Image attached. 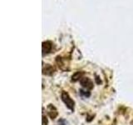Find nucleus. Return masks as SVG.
Wrapping results in <instances>:
<instances>
[{"label": "nucleus", "mask_w": 133, "mask_h": 125, "mask_svg": "<svg viewBox=\"0 0 133 125\" xmlns=\"http://www.w3.org/2000/svg\"><path fill=\"white\" fill-rule=\"evenodd\" d=\"M62 100L63 101V103L66 104V106L68 107L70 110L73 111L74 110V106H75V103L73 100L71 98L69 94L66 93V92H62V95H61Z\"/></svg>", "instance_id": "f257e3e1"}, {"label": "nucleus", "mask_w": 133, "mask_h": 125, "mask_svg": "<svg viewBox=\"0 0 133 125\" xmlns=\"http://www.w3.org/2000/svg\"><path fill=\"white\" fill-rule=\"evenodd\" d=\"M80 83L81 85L86 89H93V83L88 78H82L80 79Z\"/></svg>", "instance_id": "f03ea898"}, {"label": "nucleus", "mask_w": 133, "mask_h": 125, "mask_svg": "<svg viewBox=\"0 0 133 125\" xmlns=\"http://www.w3.org/2000/svg\"><path fill=\"white\" fill-rule=\"evenodd\" d=\"M52 48V44L51 42L47 41V42H43V55L44 56L46 53H48L51 52Z\"/></svg>", "instance_id": "7ed1b4c3"}, {"label": "nucleus", "mask_w": 133, "mask_h": 125, "mask_svg": "<svg viewBox=\"0 0 133 125\" xmlns=\"http://www.w3.org/2000/svg\"><path fill=\"white\" fill-rule=\"evenodd\" d=\"M53 71H54V68H52L51 65H47L46 68L43 67V74L50 75V74H52L53 73Z\"/></svg>", "instance_id": "20e7f679"}, {"label": "nucleus", "mask_w": 133, "mask_h": 125, "mask_svg": "<svg viewBox=\"0 0 133 125\" xmlns=\"http://www.w3.org/2000/svg\"><path fill=\"white\" fill-rule=\"evenodd\" d=\"M82 75H83V73H82V72H77V73H75L72 75V80L74 81V82H76V81L79 80V79H81L82 78Z\"/></svg>", "instance_id": "39448f33"}, {"label": "nucleus", "mask_w": 133, "mask_h": 125, "mask_svg": "<svg viewBox=\"0 0 133 125\" xmlns=\"http://www.w3.org/2000/svg\"><path fill=\"white\" fill-rule=\"evenodd\" d=\"M79 93H80L81 96H82V97H84V98H88V97H90V95H91L89 91L83 90V89H81L80 91H79Z\"/></svg>", "instance_id": "423d86ee"}, {"label": "nucleus", "mask_w": 133, "mask_h": 125, "mask_svg": "<svg viewBox=\"0 0 133 125\" xmlns=\"http://www.w3.org/2000/svg\"><path fill=\"white\" fill-rule=\"evenodd\" d=\"M57 125H66L65 120H63V119L58 120V122H57Z\"/></svg>", "instance_id": "0eeeda50"}, {"label": "nucleus", "mask_w": 133, "mask_h": 125, "mask_svg": "<svg viewBox=\"0 0 133 125\" xmlns=\"http://www.w3.org/2000/svg\"><path fill=\"white\" fill-rule=\"evenodd\" d=\"M48 124V119L46 118V117L43 116V125H47Z\"/></svg>", "instance_id": "6e6552de"}, {"label": "nucleus", "mask_w": 133, "mask_h": 125, "mask_svg": "<svg viewBox=\"0 0 133 125\" xmlns=\"http://www.w3.org/2000/svg\"><path fill=\"white\" fill-rule=\"evenodd\" d=\"M132 125H133V123H132Z\"/></svg>", "instance_id": "1a4fd4ad"}]
</instances>
